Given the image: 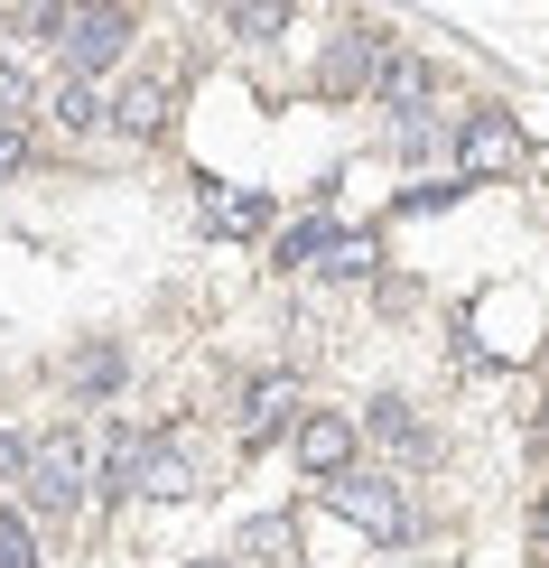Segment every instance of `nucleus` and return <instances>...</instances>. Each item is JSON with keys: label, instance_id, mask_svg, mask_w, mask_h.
Instances as JSON below:
<instances>
[{"label": "nucleus", "instance_id": "1", "mask_svg": "<svg viewBox=\"0 0 549 568\" xmlns=\"http://www.w3.org/2000/svg\"><path fill=\"white\" fill-rule=\"evenodd\" d=\"M29 494H38V513L84 504V494H93V438H84V429H47V438H29Z\"/></svg>", "mask_w": 549, "mask_h": 568}, {"label": "nucleus", "instance_id": "2", "mask_svg": "<svg viewBox=\"0 0 549 568\" xmlns=\"http://www.w3.org/2000/svg\"><path fill=\"white\" fill-rule=\"evenodd\" d=\"M326 504H336L364 540H382V550L410 540V494H400L392 476H336V485H326Z\"/></svg>", "mask_w": 549, "mask_h": 568}, {"label": "nucleus", "instance_id": "3", "mask_svg": "<svg viewBox=\"0 0 549 568\" xmlns=\"http://www.w3.org/2000/svg\"><path fill=\"white\" fill-rule=\"evenodd\" d=\"M57 38H65V65H75V84H93V75H103V65L140 38V19H131V10H65V29H57Z\"/></svg>", "mask_w": 549, "mask_h": 568}, {"label": "nucleus", "instance_id": "4", "mask_svg": "<svg viewBox=\"0 0 549 568\" xmlns=\"http://www.w3.org/2000/svg\"><path fill=\"white\" fill-rule=\"evenodd\" d=\"M512 159H521V122H512V112H466L457 169H466V178H504Z\"/></svg>", "mask_w": 549, "mask_h": 568}, {"label": "nucleus", "instance_id": "5", "mask_svg": "<svg viewBox=\"0 0 549 568\" xmlns=\"http://www.w3.org/2000/svg\"><path fill=\"white\" fill-rule=\"evenodd\" d=\"M298 466H307L317 485L354 476V419H345V410H307V419H298Z\"/></svg>", "mask_w": 549, "mask_h": 568}, {"label": "nucleus", "instance_id": "6", "mask_svg": "<svg viewBox=\"0 0 549 568\" xmlns=\"http://www.w3.org/2000/svg\"><path fill=\"white\" fill-rule=\"evenodd\" d=\"M289 410H298V383L289 373H261V383L243 392V447H271L279 429H289Z\"/></svg>", "mask_w": 549, "mask_h": 568}, {"label": "nucleus", "instance_id": "7", "mask_svg": "<svg viewBox=\"0 0 549 568\" xmlns=\"http://www.w3.org/2000/svg\"><path fill=\"white\" fill-rule=\"evenodd\" d=\"M382 57H392V38H382V29H345L336 47H326V93L373 84V75H382Z\"/></svg>", "mask_w": 549, "mask_h": 568}, {"label": "nucleus", "instance_id": "8", "mask_svg": "<svg viewBox=\"0 0 549 568\" xmlns=\"http://www.w3.org/2000/svg\"><path fill=\"white\" fill-rule=\"evenodd\" d=\"M112 122H122L131 140H159V131H169V84H159V75H140V84H122V93H112Z\"/></svg>", "mask_w": 549, "mask_h": 568}, {"label": "nucleus", "instance_id": "9", "mask_svg": "<svg viewBox=\"0 0 549 568\" xmlns=\"http://www.w3.org/2000/svg\"><path fill=\"white\" fill-rule=\"evenodd\" d=\"M131 494H159V504L196 494V457H186L177 438H150V457H140V485H131Z\"/></svg>", "mask_w": 549, "mask_h": 568}, {"label": "nucleus", "instance_id": "10", "mask_svg": "<svg viewBox=\"0 0 549 568\" xmlns=\"http://www.w3.org/2000/svg\"><path fill=\"white\" fill-rule=\"evenodd\" d=\"M364 429H373L382 447H400V457H428V429H419V410H410L400 392H382V400H373V410H364Z\"/></svg>", "mask_w": 549, "mask_h": 568}, {"label": "nucleus", "instance_id": "11", "mask_svg": "<svg viewBox=\"0 0 549 568\" xmlns=\"http://www.w3.org/2000/svg\"><path fill=\"white\" fill-rule=\"evenodd\" d=\"M373 84H382V103H392L400 122H410V103H428V84H438V75H428V57H400V47H392Z\"/></svg>", "mask_w": 549, "mask_h": 568}, {"label": "nucleus", "instance_id": "12", "mask_svg": "<svg viewBox=\"0 0 549 568\" xmlns=\"http://www.w3.org/2000/svg\"><path fill=\"white\" fill-rule=\"evenodd\" d=\"M205 224L214 233H261L271 224V196H252V186H205Z\"/></svg>", "mask_w": 549, "mask_h": 568}, {"label": "nucleus", "instance_id": "13", "mask_svg": "<svg viewBox=\"0 0 549 568\" xmlns=\"http://www.w3.org/2000/svg\"><path fill=\"white\" fill-rule=\"evenodd\" d=\"M289 550H298V531H289V513H261V523L243 531V559H261V568H289Z\"/></svg>", "mask_w": 549, "mask_h": 568}, {"label": "nucleus", "instance_id": "14", "mask_svg": "<svg viewBox=\"0 0 549 568\" xmlns=\"http://www.w3.org/2000/svg\"><path fill=\"white\" fill-rule=\"evenodd\" d=\"M47 122H57V131H93V122H103V93L65 75V84H57V103H47Z\"/></svg>", "mask_w": 549, "mask_h": 568}, {"label": "nucleus", "instance_id": "15", "mask_svg": "<svg viewBox=\"0 0 549 568\" xmlns=\"http://www.w3.org/2000/svg\"><path fill=\"white\" fill-rule=\"evenodd\" d=\"M326 243H336V224H326V215L289 224V233H279V271H307V262H326Z\"/></svg>", "mask_w": 549, "mask_h": 568}, {"label": "nucleus", "instance_id": "16", "mask_svg": "<svg viewBox=\"0 0 549 568\" xmlns=\"http://www.w3.org/2000/svg\"><path fill=\"white\" fill-rule=\"evenodd\" d=\"M75 392H84V400L122 392V345H93V354H75Z\"/></svg>", "mask_w": 549, "mask_h": 568}, {"label": "nucleus", "instance_id": "17", "mask_svg": "<svg viewBox=\"0 0 549 568\" xmlns=\"http://www.w3.org/2000/svg\"><path fill=\"white\" fill-rule=\"evenodd\" d=\"M317 271H326V280H364V271H373V233H336Z\"/></svg>", "mask_w": 549, "mask_h": 568}, {"label": "nucleus", "instance_id": "18", "mask_svg": "<svg viewBox=\"0 0 549 568\" xmlns=\"http://www.w3.org/2000/svg\"><path fill=\"white\" fill-rule=\"evenodd\" d=\"M224 29L233 38H271V29H289V10H279V0H243V10H224Z\"/></svg>", "mask_w": 549, "mask_h": 568}, {"label": "nucleus", "instance_id": "19", "mask_svg": "<svg viewBox=\"0 0 549 568\" xmlns=\"http://www.w3.org/2000/svg\"><path fill=\"white\" fill-rule=\"evenodd\" d=\"M0 568H38V531L19 513H0Z\"/></svg>", "mask_w": 549, "mask_h": 568}, {"label": "nucleus", "instance_id": "20", "mask_svg": "<svg viewBox=\"0 0 549 568\" xmlns=\"http://www.w3.org/2000/svg\"><path fill=\"white\" fill-rule=\"evenodd\" d=\"M0 476H29V438L19 429H0Z\"/></svg>", "mask_w": 549, "mask_h": 568}, {"label": "nucleus", "instance_id": "21", "mask_svg": "<svg viewBox=\"0 0 549 568\" xmlns=\"http://www.w3.org/2000/svg\"><path fill=\"white\" fill-rule=\"evenodd\" d=\"M0 112H29V75L19 65H0Z\"/></svg>", "mask_w": 549, "mask_h": 568}, {"label": "nucleus", "instance_id": "22", "mask_svg": "<svg viewBox=\"0 0 549 568\" xmlns=\"http://www.w3.org/2000/svg\"><path fill=\"white\" fill-rule=\"evenodd\" d=\"M19 169H29V140H19V131H0V178H19Z\"/></svg>", "mask_w": 549, "mask_h": 568}, {"label": "nucleus", "instance_id": "23", "mask_svg": "<svg viewBox=\"0 0 549 568\" xmlns=\"http://www.w3.org/2000/svg\"><path fill=\"white\" fill-rule=\"evenodd\" d=\"M531 531H540V550H549V504H540V523H531Z\"/></svg>", "mask_w": 549, "mask_h": 568}, {"label": "nucleus", "instance_id": "24", "mask_svg": "<svg viewBox=\"0 0 549 568\" xmlns=\"http://www.w3.org/2000/svg\"><path fill=\"white\" fill-rule=\"evenodd\" d=\"M196 568H233V559H196Z\"/></svg>", "mask_w": 549, "mask_h": 568}]
</instances>
